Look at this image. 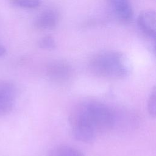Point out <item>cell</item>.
<instances>
[{"instance_id":"cell-1","label":"cell","mask_w":156,"mask_h":156,"mask_svg":"<svg viewBox=\"0 0 156 156\" xmlns=\"http://www.w3.org/2000/svg\"><path fill=\"white\" fill-rule=\"evenodd\" d=\"M115 120V115L108 106L100 102L88 101L74 110L71 117V124L73 128L97 134L99 131L112 128Z\"/></svg>"},{"instance_id":"cell-2","label":"cell","mask_w":156,"mask_h":156,"mask_svg":"<svg viewBox=\"0 0 156 156\" xmlns=\"http://www.w3.org/2000/svg\"><path fill=\"white\" fill-rule=\"evenodd\" d=\"M89 69L94 75L106 79H121L129 76L132 65L122 53L105 51L94 55L90 60Z\"/></svg>"},{"instance_id":"cell-3","label":"cell","mask_w":156,"mask_h":156,"mask_svg":"<svg viewBox=\"0 0 156 156\" xmlns=\"http://www.w3.org/2000/svg\"><path fill=\"white\" fill-rule=\"evenodd\" d=\"M16 98V90L14 85L7 81L0 82V117L12 111Z\"/></svg>"},{"instance_id":"cell-4","label":"cell","mask_w":156,"mask_h":156,"mask_svg":"<svg viewBox=\"0 0 156 156\" xmlns=\"http://www.w3.org/2000/svg\"><path fill=\"white\" fill-rule=\"evenodd\" d=\"M46 71L51 80L57 83H63L70 78L72 69L71 66L65 61L54 60L48 64Z\"/></svg>"},{"instance_id":"cell-5","label":"cell","mask_w":156,"mask_h":156,"mask_svg":"<svg viewBox=\"0 0 156 156\" xmlns=\"http://www.w3.org/2000/svg\"><path fill=\"white\" fill-rule=\"evenodd\" d=\"M139 29L154 42L156 38V16L154 10H144L140 13L137 19Z\"/></svg>"},{"instance_id":"cell-6","label":"cell","mask_w":156,"mask_h":156,"mask_svg":"<svg viewBox=\"0 0 156 156\" xmlns=\"http://www.w3.org/2000/svg\"><path fill=\"white\" fill-rule=\"evenodd\" d=\"M113 13L120 21L127 23L133 16V10L129 0H107Z\"/></svg>"},{"instance_id":"cell-7","label":"cell","mask_w":156,"mask_h":156,"mask_svg":"<svg viewBox=\"0 0 156 156\" xmlns=\"http://www.w3.org/2000/svg\"><path fill=\"white\" fill-rule=\"evenodd\" d=\"M58 13L55 9H49L43 11L35 19L34 26L41 30L55 29L58 23Z\"/></svg>"},{"instance_id":"cell-8","label":"cell","mask_w":156,"mask_h":156,"mask_svg":"<svg viewBox=\"0 0 156 156\" xmlns=\"http://www.w3.org/2000/svg\"><path fill=\"white\" fill-rule=\"evenodd\" d=\"M48 156H84L79 149L70 146H59L52 149Z\"/></svg>"},{"instance_id":"cell-9","label":"cell","mask_w":156,"mask_h":156,"mask_svg":"<svg viewBox=\"0 0 156 156\" xmlns=\"http://www.w3.org/2000/svg\"><path fill=\"white\" fill-rule=\"evenodd\" d=\"M10 1L15 6L28 9H37L41 4V0H10Z\"/></svg>"},{"instance_id":"cell-10","label":"cell","mask_w":156,"mask_h":156,"mask_svg":"<svg viewBox=\"0 0 156 156\" xmlns=\"http://www.w3.org/2000/svg\"><path fill=\"white\" fill-rule=\"evenodd\" d=\"M38 46L43 49L52 50L57 47V44L52 37L48 35L40 38L38 41Z\"/></svg>"},{"instance_id":"cell-11","label":"cell","mask_w":156,"mask_h":156,"mask_svg":"<svg viewBox=\"0 0 156 156\" xmlns=\"http://www.w3.org/2000/svg\"><path fill=\"white\" fill-rule=\"evenodd\" d=\"M156 93H155V89L154 88L149 98L148 101V111L151 116L155 117V110H156Z\"/></svg>"},{"instance_id":"cell-12","label":"cell","mask_w":156,"mask_h":156,"mask_svg":"<svg viewBox=\"0 0 156 156\" xmlns=\"http://www.w3.org/2000/svg\"><path fill=\"white\" fill-rule=\"evenodd\" d=\"M5 52H6L5 48L4 47V46L0 44V57L2 56L5 53Z\"/></svg>"}]
</instances>
